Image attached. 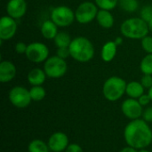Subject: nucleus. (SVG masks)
<instances>
[{"label": "nucleus", "instance_id": "nucleus-34", "mask_svg": "<svg viewBox=\"0 0 152 152\" xmlns=\"http://www.w3.org/2000/svg\"><path fill=\"white\" fill-rule=\"evenodd\" d=\"M119 152H138V151H136V149H134V148H133V147L128 146V147H126V148L122 149V150H121Z\"/></svg>", "mask_w": 152, "mask_h": 152}, {"label": "nucleus", "instance_id": "nucleus-35", "mask_svg": "<svg viewBox=\"0 0 152 152\" xmlns=\"http://www.w3.org/2000/svg\"><path fill=\"white\" fill-rule=\"evenodd\" d=\"M148 94H149V96H150V98H151V100L152 101V86L149 89V92H148Z\"/></svg>", "mask_w": 152, "mask_h": 152}, {"label": "nucleus", "instance_id": "nucleus-28", "mask_svg": "<svg viewBox=\"0 0 152 152\" xmlns=\"http://www.w3.org/2000/svg\"><path fill=\"white\" fill-rule=\"evenodd\" d=\"M141 84L143 86L144 88H151L152 86V76L151 75H146L144 74V76L141 78Z\"/></svg>", "mask_w": 152, "mask_h": 152}, {"label": "nucleus", "instance_id": "nucleus-16", "mask_svg": "<svg viewBox=\"0 0 152 152\" xmlns=\"http://www.w3.org/2000/svg\"><path fill=\"white\" fill-rule=\"evenodd\" d=\"M126 94L133 99H139L142 94H144V87L141 82L132 81L127 84Z\"/></svg>", "mask_w": 152, "mask_h": 152}, {"label": "nucleus", "instance_id": "nucleus-33", "mask_svg": "<svg viewBox=\"0 0 152 152\" xmlns=\"http://www.w3.org/2000/svg\"><path fill=\"white\" fill-rule=\"evenodd\" d=\"M138 101H139V102L141 103V105L143 107V106L148 105L151 100V98H150L149 94H142V95L138 99Z\"/></svg>", "mask_w": 152, "mask_h": 152}, {"label": "nucleus", "instance_id": "nucleus-29", "mask_svg": "<svg viewBox=\"0 0 152 152\" xmlns=\"http://www.w3.org/2000/svg\"><path fill=\"white\" fill-rule=\"evenodd\" d=\"M69 55H70V52H69V47H61L57 50V56H59L60 58H62L65 60Z\"/></svg>", "mask_w": 152, "mask_h": 152}, {"label": "nucleus", "instance_id": "nucleus-2", "mask_svg": "<svg viewBox=\"0 0 152 152\" xmlns=\"http://www.w3.org/2000/svg\"><path fill=\"white\" fill-rule=\"evenodd\" d=\"M70 56L79 61V62H86L93 59L94 54V45L90 40L86 37H78L74 38L69 46Z\"/></svg>", "mask_w": 152, "mask_h": 152}, {"label": "nucleus", "instance_id": "nucleus-18", "mask_svg": "<svg viewBox=\"0 0 152 152\" xmlns=\"http://www.w3.org/2000/svg\"><path fill=\"white\" fill-rule=\"evenodd\" d=\"M57 25L53 20H45L41 27V33L46 39H54L57 36Z\"/></svg>", "mask_w": 152, "mask_h": 152}, {"label": "nucleus", "instance_id": "nucleus-4", "mask_svg": "<svg viewBox=\"0 0 152 152\" xmlns=\"http://www.w3.org/2000/svg\"><path fill=\"white\" fill-rule=\"evenodd\" d=\"M126 82L119 77H110L103 84L102 93L110 102H116L119 100L126 90Z\"/></svg>", "mask_w": 152, "mask_h": 152}, {"label": "nucleus", "instance_id": "nucleus-3", "mask_svg": "<svg viewBox=\"0 0 152 152\" xmlns=\"http://www.w3.org/2000/svg\"><path fill=\"white\" fill-rule=\"evenodd\" d=\"M120 30L123 36L131 39H142L150 31L148 23L142 18L126 20L122 23Z\"/></svg>", "mask_w": 152, "mask_h": 152}, {"label": "nucleus", "instance_id": "nucleus-7", "mask_svg": "<svg viewBox=\"0 0 152 152\" xmlns=\"http://www.w3.org/2000/svg\"><path fill=\"white\" fill-rule=\"evenodd\" d=\"M9 100L14 107L19 109L28 107L32 101L29 91L22 86H15L12 88L9 93Z\"/></svg>", "mask_w": 152, "mask_h": 152}, {"label": "nucleus", "instance_id": "nucleus-6", "mask_svg": "<svg viewBox=\"0 0 152 152\" xmlns=\"http://www.w3.org/2000/svg\"><path fill=\"white\" fill-rule=\"evenodd\" d=\"M76 18L73 11L65 5H61L55 7L51 13L52 20L58 27H67L72 24L74 19Z\"/></svg>", "mask_w": 152, "mask_h": 152}, {"label": "nucleus", "instance_id": "nucleus-1", "mask_svg": "<svg viewBox=\"0 0 152 152\" xmlns=\"http://www.w3.org/2000/svg\"><path fill=\"white\" fill-rule=\"evenodd\" d=\"M126 144L136 150L146 149L152 142V130L144 119H135L129 122L124 130Z\"/></svg>", "mask_w": 152, "mask_h": 152}, {"label": "nucleus", "instance_id": "nucleus-14", "mask_svg": "<svg viewBox=\"0 0 152 152\" xmlns=\"http://www.w3.org/2000/svg\"><path fill=\"white\" fill-rule=\"evenodd\" d=\"M16 75V68L14 64L8 61H3L0 63V81L7 83L12 81Z\"/></svg>", "mask_w": 152, "mask_h": 152}, {"label": "nucleus", "instance_id": "nucleus-37", "mask_svg": "<svg viewBox=\"0 0 152 152\" xmlns=\"http://www.w3.org/2000/svg\"><path fill=\"white\" fill-rule=\"evenodd\" d=\"M122 42V39L120 38V37H118V39H117V41H115V43L117 44V45H118V44H120Z\"/></svg>", "mask_w": 152, "mask_h": 152}, {"label": "nucleus", "instance_id": "nucleus-24", "mask_svg": "<svg viewBox=\"0 0 152 152\" xmlns=\"http://www.w3.org/2000/svg\"><path fill=\"white\" fill-rule=\"evenodd\" d=\"M118 0H95L96 5L100 7L102 10H112L118 4Z\"/></svg>", "mask_w": 152, "mask_h": 152}, {"label": "nucleus", "instance_id": "nucleus-31", "mask_svg": "<svg viewBox=\"0 0 152 152\" xmlns=\"http://www.w3.org/2000/svg\"><path fill=\"white\" fill-rule=\"evenodd\" d=\"M143 119L148 123V122H152V107L147 108L142 114Z\"/></svg>", "mask_w": 152, "mask_h": 152}, {"label": "nucleus", "instance_id": "nucleus-38", "mask_svg": "<svg viewBox=\"0 0 152 152\" xmlns=\"http://www.w3.org/2000/svg\"><path fill=\"white\" fill-rule=\"evenodd\" d=\"M138 152H151L150 151H147L146 149H142V150H140Z\"/></svg>", "mask_w": 152, "mask_h": 152}, {"label": "nucleus", "instance_id": "nucleus-17", "mask_svg": "<svg viewBox=\"0 0 152 152\" xmlns=\"http://www.w3.org/2000/svg\"><path fill=\"white\" fill-rule=\"evenodd\" d=\"M97 21L100 26L104 28H110L114 24V18L112 14L107 10H101L96 16Z\"/></svg>", "mask_w": 152, "mask_h": 152}, {"label": "nucleus", "instance_id": "nucleus-32", "mask_svg": "<svg viewBox=\"0 0 152 152\" xmlns=\"http://www.w3.org/2000/svg\"><path fill=\"white\" fill-rule=\"evenodd\" d=\"M28 45H26L23 42H18L15 45V51L18 53H25L27 51Z\"/></svg>", "mask_w": 152, "mask_h": 152}, {"label": "nucleus", "instance_id": "nucleus-21", "mask_svg": "<svg viewBox=\"0 0 152 152\" xmlns=\"http://www.w3.org/2000/svg\"><path fill=\"white\" fill-rule=\"evenodd\" d=\"M71 41L69 35L66 32H59L54 38V44L58 48L69 47Z\"/></svg>", "mask_w": 152, "mask_h": 152}, {"label": "nucleus", "instance_id": "nucleus-9", "mask_svg": "<svg viewBox=\"0 0 152 152\" xmlns=\"http://www.w3.org/2000/svg\"><path fill=\"white\" fill-rule=\"evenodd\" d=\"M98 13L97 6L92 2L82 3L76 10L75 16L77 20L81 24H86L91 22Z\"/></svg>", "mask_w": 152, "mask_h": 152}, {"label": "nucleus", "instance_id": "nucleus-8", "mask_svg": "<svg viewBox=\"0 0 152 152\" xmlns=\"http://www.w3.org/2000/svg\"><path fill=\"white\" fill-rule=\"evenodd\" d=\"M25 54L30 61L39 63L48 59L49 50L45 44L34 42L28 45Z\"/></svg>", "mask_w": 152, "mask_h": 152}, {"label": "nucleus", "instance_id": "nucleus-13", "mask_svg": "<svg viewBox=\"0 0 152 152\" xmlns=\"http://www.w3.org/2000/svg\"><path fill=\"white\" fill-rule=\"evenodd\" d=\"M7 13L13 19L22 17L27 11V3L25 0H10L6 6Z\"/></svg>", "mask_w": 152, "mask_h": 152}, {"label": "nucleus", "instance_id": "nucleus-36", "mask_svg": "<svg viewBox=\"0 0 152 152\" xmlns=\"http://www.w3.org/2000/svg\"><path fill=\"white\" fill-rule=\"evenodd\" d=\"M148 26H149V29H150V31H151L152 32V20L151 21H149L148 22Z\"/></svg>", "mask_w": 152, "mask_h": 152}, {"label": "nucleus", "instance_id": "nucleus-19", "mask_svg": "<svg viewBox=\"0 0 152 152\" xmlns=\"http://www.w3.org/2000/svg\"><path fill=\"white\" fill-rule=\"evenodd\" d=\"M117 53V44L113 41L107 42L102 50V58L104 61H111Z\"/></svg>", "mask_w": 152, "mask_h": 152}, {"label": "nucleus", "instance_id": "nucleus-23", "mask_svg": "<svg viewBox=\"0 0 152 152\" xmlns=\"http://www.w3.org/2000/svg\"><path fill=\"white\" fill-rule=\"evenodd\" d=\"M141 71L146 75H152V53L146 55L140 64Z\"/></svg>", "mask_w": 152, "mask_h": 152}, {"label": "nucleus", "instance_id": "nucleus-22", "mask_svg": "<svg viewBox=\"0 0 152 152\" xmlns=\"http://www.w3.org/2000/svg\"><path fill=\"white\" fill-rule=\"evenodd\" d=\"M29 94H30V97L32 101H35V102L42 101L45 97V94H46L45 88L42 87L41 86H34L33 87H31V89L29 90Z\"/></svg>", "mask_w": 152, "mask_h": 152}, {"label": "nucleus", "instance_id": "nucleus-25", "mask_svg": "<svg viewBox=\"0 0 152 152\" xmlns=\"http://www.w3.org/2000/svg\"><path fill=\"white\" fill-rule=\"evenodd\" d=\"M120 6L123 10L133 12L138 8L137 0H120Z\"/></svg>", "mask_w": 152, "mask_h": 152}, {"label": "nucleus", "instance_id": "nucleus-27", "mask_svg": "<svg viewBox=\"0 0 152 152\" xmlns=\"http://www.w3.org/2000/svg\"><path fill=\"white\" fill-rule=\"evenodd\" d=\"M142 46L148 53H152V37L146 36L142 40Z\"/></svg>", "mask_w": 152, "mask_h": 152}, {"label": "nucleus", "instance_id": "nucleus-39", "mask_svg": "<svg viewBox=\"0 0 152 152\" xmlns=\"http://www.w3.org/2000/svg\"><path fill=\"white\" fill-rule=\"evenodd\" d=\"M52 152H53V151H52Z\"/></svg>", "mask_w": 152, "mask_h": 152}, {"label": "nucleus", "instance_id": "nucleus-12", "mask_svg": "<svg viewBox=\"0 0 152 152\" xmlns=\"http://www.w3.org/2000/svg\"><path fill=\"white\" fill-rule=\"evenodd\" d=\"M17 30V23L13 18L4 16L0 20V38L1 40L11 39Z\"/></svg>", "mask_w": 152, "mask_h": 152}, {"label": "nucleus", "instance_id": "nucleus-20", "mask_svg": "<svg viewBox=\"0 0 152 152\" xmlns=\"http://www.w3.org/2000/svg\"><path fill=\"white\" fill-rule=\"evenodd\" d=\"M28 151V152H49L50 149L46 142L39 139H35L29 142Z\"/></svg>", "mask_w": 152, "mask_h": 152}, {"label": "nucleus", "instance_id": "nucleus-5", "mask_svg": "<svg viewBox=\"0 0 152 152\" xmlns=\"http://www.w3.org/2000/svg\"><path fill=\"white\" fill-rule=\"evenodd\" d=\"M67 63L64 59L59 56L48 58L44 65V70L47 77L51 78H59L65 75L67 71Z\"/></svg>", "mask_w": 152, "mask_h": 152}, {"label": "nucleus", "instance_id": "nucleus-11", "mask_svg": "<svg viewBox=\"0 0 152 152\" xmlns=\"http://www.w3.org/2000/svg\"><path fill=\"white\" fill-rule=\"evenodd\" d=\"M47 144L51 151L63 152L65 151L69 143L67 134L62 132H56L50 136Z\"/></svg>", "mask_w": 152, "mask_h": 152}, {"label": "nucleus", "instance_id": "nucleus-30", "mask_svg": "<svg viewBox=\"0 0 152 152\" xmlns=\"http://www.w3.org/2000/svg\"><path fill=\"white\" fill-rule=\"evenodd\" d=\"M65 152H84L81 146L77 143H71L69 144L67 149L65 150Z\"/></svg>", "mask_w": 152, "mask_h": 152}, {"label": "nucleus", "instance_id": "nucleus-26", "mask_svg": "<svg viewBox=\"0 0 152 152\" xmlns=\"http://www.w3.org/2000/svg\"><path fill=\"white\" fill-rule=\"evenodd\" d=\"M141 18L144 20L147 23L152 20V6H144L141 11Z\"/></svg>", "mask_w": 152, "mask_h": 152}, {"label": "nucleus", "instance_id": "nucleus-10", "mask_svg": "<svg viewBox=\"0 0 152 152\" xmlns=\"http://www.w3.org/2000/svg\"><path fill=\"white\" fill-rule=\"evenodd\" d=\"M121 110L124 116L131 120L139 119L143 114L142 106L137 99L133 98L126 99L123 102L121 105Z\"/></svg>", "mask_w": 152, "mask_h": 152}, {"label": "nucleus", "instance_id": "nucleus-15", "mask_svg": "<svg viewBox=\"0 0 152 152\" xmlns=\"http://www.w3.org/2000/svg\"><path fill=\"white\" fill-rule=\"evenodd\" d=\"M46 74L45 70L36 68L31 69L28 74V81L30 85L34 86H41L45 81Z\"/></svg>", "mask_w": 152, "mask_h": 152}]
</instances>
